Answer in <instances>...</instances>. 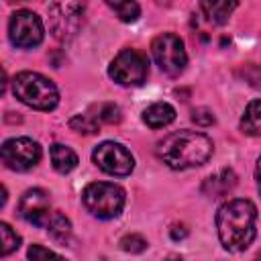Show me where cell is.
<instances>
[{
    "label": "cell",
    "instance_id": "cell-1",
    "mask_svg": "<svg viewBox=\"0 0 261 261\" xmlns=\"http://www.w3.org/2000/svg\"><path fill=\"white\" fill-rule=\"evenodd\" d=\"M257 208L249 200H228L216 212L220 243L228 251H245L255 239Z\"/></svg>",
    "mask_w": 261,
    "mask_h": 261
},
{
    "label": "cell",
    "instance_id": "cell-2",
    "mask_svg": "<svg viewBox=\"0 0 261 261\" xmlns=\"http://www.w3.org/2000/svg\"><path fill=\"white\" fill-rule=\"evenodd\" d=\"M212 141L204 133L177 130L167 135L157 145V155L171 169H188L206 163L212 155Z\"/></svg>",
    "mask_w": 261,
    "mask_h": 261
},
{
    "label": "cell",
    "instance_id": "cell-3",
    "mask_svg": "<svg viewBox=\"0 0 261 261\" xmlns=\"http://www.w3.org/2000/svg\"><path fill=\"white\" fill-rule=\"evenodd\" d=\"M12 92L20 102L37 110H53L59 102L55 84L35 71L16 73V77L12 80Z\"/></svg>",
    "mask_w": 261,
    "mask_h": 261
},
{
    "label": "cell",
    "instance_id": "cell-4",
    "mask_svg": "<svg viewBox=\"0 0 261 261\" xmlns=\"http://www.w3.org/2000/svg\"><path fill=\"white\" fill-rule=\"evenodd\" d=\"M82 202L86 210L98 218H114L124 206V190L116 184L94 181L88 184L82 192Z\"/></svg>",
    "mask_w": 261,
    "mask_h": 261
},
{
    "label": "cell",
    "instance_id": "cell-5",
    "mask_svg": "<svg viewBox=\"0 0 261 261\" xmlns=\"http://www.w3.org/2000/svg\"><path fill=\"white\" fill-rule=\"evenodd\" d=\"M151 53H153V59L157 61L159 69L171 77L179 75L188 65V55H186L184 43L173 33H163V35L155 37L151 43Z\"/></svg>",
    "mask_w": 261,
    "mask_h": 261
},
{
    "label": "cell",
    "instance_id": "cell-6",
    "mask_svg": "<svg viewBox=\"0 0 261 261\" xmlns=\"http://www.w3.org/2000/svg\"><path fill=\"white\" fill-rule=\"evenodd\" d=\"M108 73L120 86H141L147 77V59L135 49H124L112 59Z\"/></svg>",
    "mask_w": 261,
    "mask_h": 261
},
{
    "label": "cell",
    "instance_id": "cell-7",
    "mask_svg": "<svg viewBox=\"0 0 261 261\" xmlns=\"http://www.w3.org/2000/svg\"><path fill=\"white\" fill-rule=\"evenodd\" d=\"M84 4L80 2H55L49 6V27L55 39L69 41L82 24Z\"/></svg>",
    "mask_w": 261,
    "mask_h": 261
},
{
    "label": "cell",
    "instance_id": "cell-8",
    "mask_svg": "<svg viewBox=\"0 0 261 261\" xmlns=\"http://www.w3.org/2000/svg\"><path fill=\"white\" fill-rule=\"evenodd\" d=\"M41 159V147L29 139V137H18V139H8L2 145V161L8 169L14 171H27L35 167Z\"/></svg>",
    "mask_w": 261,
    "mask_h": 261
},
{
    "label": "cell",
    "instance_id": "cell-9",
    "mask_svg": "<svg viewBox=\"0 0 261 261\" xmlns=\"http://www.w3.org/2000/svg\"><path fill=\"white\" fill-rule=\"evenodd\" d=\"M92 157H94V163L110 175H128L135 167V159L128 153V149L122 147L120 143H112V141L98 145L94 149Z\"/></svg>",
    "mask_w": 261,
    "mask_h": 261
},
{
    "label": "cell",
    "instance_id": "cell-10",
    "mask_svg": "<svg viewBox=\"0 0 261 261\" xmlns=\"http://www.w3.org/2000/svg\"><path fill=\"white\" fill-rule=\"evenodd\" d=\"M8 35L16 47H35L43 41V22L31 10H16L8 22Z\"/></svg>",
    "mask_w": 261,
    "mask_h": 261
},
{
    "label": "cell",
    "instance_id": "cell-11",
    "mask_svg": "<svg viewBox=\"0 0 261 261\" xmlns=\"http://www.w3.org/2000/svg\"><path fill=\"white\" fill-rule=\"evenodd\" d=\"M18 214L35 224V226H47L49 218H51V208H49V196L45 190H39V188H33V190H27L18 202Z\"/></svg>",
    "mask_w": 261,
    "mask_h": 261
},
{
    "label": "cell",
    "instance_id": "cell-12",
    "mask_svg": "<svg viewBox=\"0 0 261 261\" xmlns=\"http://www.w3.org/2000/svg\"><path fill=\"white\" fill-rule=\"evenodd\" d=\"M237 186V173L232 169H220L218 173L210 175L204 186H202V192L206 196H212V198H218V196H224L226 192H230L232 188Z\"/></svg>",
    "mask_w": 261,
    "mask_h": 261
},
{
    "label": "cell",
    "instance_id": "cell-13",
    "mask_svg": "<svg viewBox=\"0 0 261 261\" xmlns=\"http://www.w3.org/2000/svg\"><path fill=\"white\" fill-rule=\"evenodd\" d=\"M175 118V110L171 104L167 102H155L151 104L149 108H145L143 112V120L151 126V128H161V126H167L169 122H173Z\"/></svg>",
    "mask_w": 261,
    "mask_h": 261
},
{
    "label": "cell",
    "instance_id": "cell-14",
    "mask_svg": "<svg viewBox=\"0 0 261 261\" xmlns=\"http://www.w3.org/2000/svg\"><path fill=\"white\" fill-rule=\"evenodd\" d=\"M49 153H51V163H53L55 171H59V173H69L77 165V155L65 145L55 143V145H51Z\"/></svg>",
    "mask_w": 261,
    "mask_h": 261
},
{
    "label": "cell",
    "instance_id": "cell-15",
    "mask_svg": "<svg viewBox=\"0 0 261 261\" xmlns=\"http://www.w3.org/2000/svg\"><path fill=\"white\" fill-rule=\"evenodd\" d=\"M200 8L206 12L208 20H212L214 24H224L230 16V12L237 8V2H228V0H212V2H202Z\"/></svg>",
    "mask_w": 261,
    "mask_h": 261
},
{
    "label": "cell",
    "instance_id": "cell-16",
    "mask_svg": "<svg viewBox=\"0 0 261 261\" xmlns=\"http://www.w3.org/2000/svg\"><path fill=\"white\" fill-rule=\"evenodd\" d=\"M241 128H243V133H247L251 137L261 135V100H253L245 108V114L241 118Z\"/></svg>",
    "mask_w": 261,
    "mask_h": 261
},
{
    "label": "cell",
    "instance_id": "cell-17",
    "mask_svg": "<svg viewBox=\"0 0 261 261\" xmlns=\"http://www.w3.org/2000/svg\"><path fill=\"white\" fill-rule=\"evenodd\" d=\"M45 228L49 230V234H51L57 243H67V239H69V234H71V222H69L61 212H53Z\"/></svg>",
    "mask_w": 261,
    "mask_h": 261
},
{
    "label": "cell",
    "instance_id": "cell-18",
    "mask_svg": "<svg viewBox=\"0 0 261 261\" xmlns=\"http://www.w3.org/2000/svg\"><path fill=\"white\" fill-rule=\"evenodd\" d=\"M108 6L124 22H135L139 18V14H141V6L137 2H108Z\"/></svg>",
    "mask_w": 261,
    "mask_h": 261
},
{
    "label": "cell",
    "instance_id": "cell-19",
    "mask_svg": "<svg viewBox=\"0 0 261 261\" xmlns=\"http://www.w3.org/2000/svg\"><path fill=\"white\" fill-rule=\"evenodd\" d=\"M0 237H2V247H0V255H2V257L10 255L12 251L18 249V245H20V237H18L6 222L0 224Z\"/></svg>",
    "mask_w": 261,
    "mask_h": 261
},
{
    "label": "cell",
    "instance_id": "cell-20",
    "mask_svg": "<svg viewBox=\"0 0 261 261\" xmlns=\"http://www.w3.org/2000/svg\"><path fill=\"white\" fill-rule=\"evenodd\" d=\"M69 126H71V130H75L80 135H96L98 133V120L92 116H86V114H75L69 120Z\"/></svg>",
    "mask_w": 261,
    "mask_h": 261
},
{
    "label": "cell",
    "instance_id": "cell-21",
    "mask_svg": "<svg viewBox=\"0 0 261 261\" xmlns=\"http://www.w3.org/2000/svg\"><path fill=\"white\" fill-rule=\"evenodd\" d=\"M120 249L126 253H143L147 249V241H145V237L130 232V234H124L120 239Z\"/></svg>",
    "mask_w": 261,
    "mask_h": 261
},
{
    "label": "cell",
    "instance_id": "cell-22",
    "mask_svg": "<svg viewBox=\"0 0 261 261\" xmlns=\"http://www.w3.org/2000/svg\"><path fill=\"white\" fill-rule=\"evenodd\" d=\"M237 73H239L247 84H251L253 88H261V65L247 63V65H241V67L237 69Z\"/></svg>",
    "mask_w": 261,
    "mask_h": 261
},
{
    "label": "cell",
    "instance_id": "cell-23",
    "mask_svg": "<svg viewBox=\"0 0 261 261\" xmlns=\"http://www.w3.org/2000/svg\"><path fill=\"white\" fill-rule=\"evenodd\" d=\"M120 118H122L120 116V108L116 104L106 102V104L98 106V120H102L106 124H116V122H120Z\"/></svg>",
    "mask_w": 261,
    "mask_h": 261
},
{
    "label": "cell",
    "instance_id": "cell-24",
    "mask_svg": "<svg viewBox=\"0 0 261 261\" xmlns=\"http://www.w3.org/2000/svg\"><path fill=\"white\" fill-rule=\"evenodd\" d=\"M27 255H29L31 261H65L63 257H59L57 253H53V251H49L41 245H31Z\"/></svg>",
    "mask_w": 261,
    "mask_h": 261
},
{
    "label": "cell",
    "instance_id": "cell-25",
    "mask_svg": "<svg viewBox=\"0 0 261 261\" xmlns=\"http://www.w3.org/2000/svg\"><path fill=\"white\" fill-rule=\"evenodd\" d=\"M192 120L200 126H210V124H214V114L208 108H196L192 112Z\"/></svg>",
    "mask_w": 261,
    "mask_h": 261
},
{
    "label": "cell",
    "instance_id": "cell-26",
    "mask_svg": "<svg viewBox=\"0 0 261 261\" xmlns=\"http://www.w3.org/2000/svg\"><path fill=\"white\" fill-rule=\"evenodd\" d=\"M188 237V228L184 226V224H173L171 226V239H186Z\"/></svg>",
    "mask_w": 261,
    "mask_h": 261
},
{
    "label": "cell",
    "instance_id": "cell-27",
    "mask_svg": "<svg viewBox=\"0 0 261 261\" xmlns=\"http://www.w3.org/2000/svg\"><path fill=\"white\" fill-rule=\"evenodd\" d=\"M255 177H257V188L261 192V159L257 161V169H255Z\"/></svg>",
    "mask_w": 261,
    "mask_h": 261
},
{
    "label": "cell",
    "instance_id": "cell-28",
    "mask_svg": "<svg viewBox=\"0 0 261 261\" xmlns=\"http://www.w3.org/2000/svg\"><path fill=\"white\" fill-rule=\"evenodd\" d=\"M169 261H181V259H169Z\"/></svg>",
    "mask_w": 261,
    "mask_h": 261
}]
</instances>
